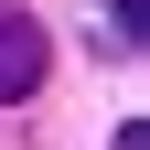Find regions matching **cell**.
Instances as JSON below:
<instances>
[{"mask_svg":"<svg viewBox=\"0 0 150 150\" xmlns=\"http://www.w3.org/2000/svg\"><path fill=\"white\" fill-rule=\"evenodd\" d=\"M32 86H43V22L0 0V107H22Z\"/></svg>","mask_w":150,"mask_h":150,"instance_id":"obj_1","label":"cell"}]
</instances>
